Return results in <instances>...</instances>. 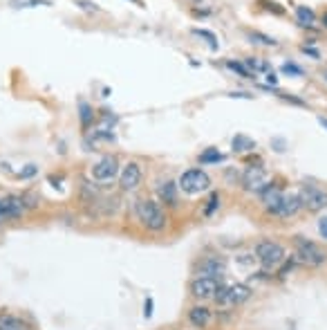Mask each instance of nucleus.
I'll use <instances>...</instances> for the list:
<instances>
[{
    "label": "nucleus",
    "instance_id": "nucleus-40",
    "mask_svg": "<svg viewBox=\"0 0 327 330\" xmlns=\"http://www.w3.org/2000/svg\"><path fill=\"white\" fill-rule=\"evenodd\" d=\"M0 218H3V207H0Z\"/></svg>",
    "mask_w": 327,
    "mask_h": 330
},
{
    "label": "nucleus",
    "instance_id": "nucleus-34",
    "mask_svg": "<svg viewBox=\"0 0 327 330\" xmlns=\"http://www.w3.org/2000/svg\"><path fill=\"white\" fill-rule=\"evenodd\" d=\"M143 314H146V317H150V314H152V301L150 299L146 301V310H143Z\"/></svg>",
    "mask_w": 327,
    "mask_h": 330
},
{
    "label": "nucleus",
    "instance_id": "nucleus-23",
    "mask_svg": "<svg viewBox=\"0 0 327 330\" xmlns=\"http://www.w3.org/2000/svg\"><path fill=\"white\" fill-rule=\"evenodd\" d=\"M227 68L233 70V72H238L242 79H253L251 72L247 70V65H244V63H238V61H227Z\"/></svg>",
    "mask_w": 327,
    "mask_h": 330
},
{
    "label": "nucleus",
    "instance_id": "nucleus-30",
    "mask_svg": "<svg viewBox=\"0 0 327 330\" xmlns=\"http://www.w3.org/2000/svg\"><path fill=\"white\" fill-rule=\"evenodd\" d=\"M267 83H269V85H273V88L278 85V76L273 74V70H269V72H267Z\"/></svg>",
    "mask_w": 327,
    "mask_h": 330
},
{
    "label": "nucleus",
    "instance_id": "nucleus-1",
    "mask_svg": "<svg viewBox=\"0 0 327 330\" xmlns=\"http://www.w3.org/2000/svg\"><path fill=\"white\" fill-rule=\"evenodd\" d=\"M294 261L302 263L307 267H320L327 263V252L318 243L309 241V238L296 236L294 238Z\"/></svg>",
    "mask_w": 327,
    "mask_h": 330
},
{
    "label": "nucleus",
    "instance_id": "nucleus-27",
    "mask_svg": "<svg viewBox=\"0 0 327 330\" xmlns=\"http://www.w3.org/2000/svg\"><path fill=\"white\" fill-rule=\"evenodd\" d=\"M280 70L285 74H291V76H302V68H298L296 63H282Z\"/></svg>",
    "mask_w": 327,
    "mask_h": 330
},
{
    "label": "nucleus",
    "instance_id": "nucleus-26",
    "mask_svg": "<svg viewBox=\"0 0 327 330\" xmlns=\"http://www.w3.org/2000/svg\"><path fill=\"white\" fill-rule=\"evenodd\" d=\"M251 41H258V43H262V45H276V38H271V36H264L260 34V32H253L251 34Z\"/></svg>",
    "mask_w": 327,
    "mask_h": 330
},
{
    "label": "nucleus",
    "instance_id": "nucleus-14",
    "mask_svg": "<svg viewBox=\"0 0 327 330\" xmlns=\"http://www.w3.org/2000/svg\"><path fill=\"white\" fill-rule=\"evenodd\" d=\"M211 319H213V314H211V310L206 305H193L189 310V321L195 328H206L211 323Z\"/></svg>",
    "mask_w": 327,
    "mask_h": 330
},
{
    "label": "nucleus",
    "instance_id": "nucleus-8",
    "mask_svg": "<svg viewBox=\"0 0 327 330\" xmlns=\"http://www.w3.org/2000/svg\"><path fill=\"white\" fill-rule=\"evenodd\" d=\"M269 184V175H267V171H264V166H247L244 169V173H242V186L247 191H260L264 189V186Z\"/></svg>",
    "mask_w": 327,
    "mask_h": 330
},
{
    "label": "nucleus",
    "instance_id": "nucleus-7",
    "mask_svg": "<svg viewBox=\"0 0 327 330\" xmlns=\"http://www.w3.org/2000/svg\"><path fill=\"white\" fill-rule=\"evenodd\" d=\"M227 274V261L224 256H218V254H211V256H204L197 265V276H209V279H222Z\"/></svg>",
    "mask_w": 327,
    "mask_h": 330
},
{
    "label": "nucleus",
    "instance_id": "nucleus-39",
    "mask_svg": "<svg viewBox=\"0 0 327 330\" xmlns=\"http://www.w3.org/2000/svg\"><path fill=\"white\" fill-rule=\"evenodd\" d=\"M320 223H323V225H327V218H323V220H320Z\"/></svg>",
    "mask_w": 327,
    "mask_h": 330
},
{
    "label": "nucleus",
    "instance_id": "nucleus-12",
    "mask_svg": "<svg viewBox=\"0 0 327 330\" xmlns=\"http://www.w3.org/2000/svg\"><path fill=\"white\" fill-rule=\"evenodd\" d=\"M139 182H141V169H139L137 162H128L121 171V178H119V184H121L123 191H132L137 189Z\"/></svg>",
    "mask_w": 327,
    "mask_h": 330
},
{
    "label": "nucleus",
    "instance_id": "nucleus-18",
    "mask_svg": "<svg viewBox=\"0 0 327 330\" xmlns=\"http://www.w3.org/2000/svg\"><path fill=\"white\" fill-rule=\"evenodd\" d=\"M231 144H233V151L235 153H247V151H253V148H256V140H251V137H247V135H242V133H240V135L233 137V142H231Z\"/></svg>",
    "mask_w": 327,
    "mask_h": 330
},
{
    "label": "nucleus",
    "instance_id": "nucleus-6",
    "mask_svg": "<svg viewBox=\"0 0 327 330\" xmlns=\"http://www.w3.org/2000/svg\"><path fill=\"white\" fill-rule=\"evenodd\" d=\"M298 198H300L302 207L307 209V211H323L327 209V191L325 189H318V186L309 184V186H302L300 193H298Z\"/></svg>",
    "mask_w": 327,
    "mask_h": 330
},
{
    "label": "nucleus",
    "instance_id": "nucleus-33",
    "mask_svg": "<svg viewBox=\"0 0 327 330\" xmlns=\"http://www.w3.org/2000/svg\"><path fill=\"white\" fill-rule=\"evenodd\" d=\"M302 52H305V54H309V56H314V59H318V56H320V54H318V52H316V50H314V47H307V45H305V47H302Z\"/></svg>",
    "mask_w": 327,
    "mask_h": 330
},
{
    "label": "nucleus",
    "instance_id": "nucleus-13",
    "mask_svg": "<svg viewBox=\"0 0 327 330\" xmlns=\"http://www.w3.org/2000/svg\"><path fill=\"white\" fill-rule=\"evenodd\" d=\"M300 209H302L300 198H298L296 193H289V195L285 193V198H282V202H280V207H278L276 216L278 218H291V216H296Z\"/></svg>",
    "mask_w": 327,
    "mask_h": 330
},
{
    "label": "nucleus",
    "instance_id": "nucleus-29",
    "mask_svg": "<svg viewBox=\"0 0 327 330\" xmlns=\"http://www.w3.org/2000/svg\"><path fill=\"white\" fill-rule=\"evenodd\" d=\"M262 5L269 9V12L278 14V16H282V14H285V9H282V7H278V3H269V0H262Z\"/></svg>",
    "mask_w": 327,
    "mask_h": 330
},
{
    "label": "nucleus",
    "instance_id": "nucleus-10",
    "mask_svg": "<svg viewBox=\"0 0 327 330\" xmlns=\"http://www.w3.org/2000/svg\"><path fill=\"white\" fill-rule=\"evenodd\" d=\"M117 173H119V162H117V157L114 155L101 157L97 164L92 166V178L99 180V182H110Z\"/></svg>",
    "mask_w": 327,
    "mask_h": 330
},
{
    "label": "nucleus",
    "instance_id": "nucleus-4",
    "mask_svg": "<svg viewBox=\"0 0 327 330\" xmlns=\"http://www.w3.org/2000/svg\"><path fill=\"white\" fill-rule=\"evenodd\" d=\"M137 216L150 232H161L166 227V213H164L159 202H155V200H139Z\"/></svg>",
    "mask_w": 327,
    "mask_h": 330
},
{
    "label": "nucleus",
    "instance_id": "nucleus-38",
    "mask_svg": "<svg viewBox=\"0 0 327 330\" xmlns=\"http://www.w3.org/2000/svg\"><path fill=\"white\" fill-rule=\"evenodd\" d=\"M132 3H134V5H139V7H143V3H141V0H132Z\"/></svg>",
    "mask_w": 327,
    "mask_h": 330
},
{
    "label": "nucleus",
    "instance_id": "nucleus-31",
    "mask_svg": "<svg viewBox=\"0 0 327 330\" xmlns=\"http://www.w3.org/2000/svg\"><path fill=\"white\" fill-rule=\"evenodd\" d=\"M81 7H83V9H92V12H99V7H97V5H94V3H85V0H81Z\"/></svg>",
    "mask_w": 327,
    "mask_h": 330
},
{
    "label": "nucleus",
    "instance_id": "nucleus-11",
    "mask_svg": "<svg viewBox=\"0 0 327 330\" xmlns=\"http://www.w3.org/2000/svg\"><path fill=\"white\" fill-rule=\"evenodd\" d=\"M260 198H262V204L264 209H267V213H271V216H276L278 207H280L282 198H285V193H282L280 186L276 184H267L264 189L260 191Z\"/></svg>",
    "mask_w": 327,
    "mask_h": 330
},
{
    "label": "nucleus",
    "instance_id": "nucleus-5",
    "mask_svg": "<svg viewBox=\"0 0 327 330\" xmlns=\"http://www.w3.org/2000/svg\"><path fill=\"white\" fill-rule=\"evenodd\" d=\"M177 186H180L184 193L195 195V193H202V191L209 189V186H211V178L206 175V171H202V169H189V171H184V173H182V178H180V182H177Z\"/></svg>",
    "mask_w": 327,
    "mask_h": 330
},
{
    "label": "nucleus",
    "instance_id": "nucleus-28",
    "mask_svg": "<svg viewBox=\"0 0 327 330\" xmlns=\"http://www.w3.org/2000/svg\"><path fill=\"white\" fill-rule=\"evenodd\" d=\"M36 171H38V166H34V164H27L25 169H23L21 173H18V178H23V180H25V178H32V175H36Z\"/></svg>",
    "mask_w": 327,
    "mask_h": 330
},
{
    "label": "nucleus",
    "instance_id": "nucleus-15",
    "mask_svg": "<svg viewBox=\"0 0 327 330\" xmlns=\"http://www.w3.org/2000/svg\"><path fill=\"white\" fill-rule=\"evenodd\" d=\"M0 207H3V218H18L25 211L23 198H5L0 200Z\"/></svg>",
    "mask_w": 327,
    "mask_h": 330
},
{
    "label": "nucleus",
    "instance_id": "nucleus-20",
    "mask_svg": "<svg viewBox=\"0 0 327 330\" xmlns=\"http://www.w3.org/2000/svg\"><path fill=\"white\" fill-rule=\"evenodd\" d=\"M224 155L218 151V148H206L204 153H200V164H218L222 162Z\"/></svg>",
    "mask_w": 327,
    "mask_h": 330
},
{
    "label": "nucleus",
    "instance_id": "nucleus-19",
    "mask_svg": "<svg viewBox=\"0 0 327 330\" xmlns=\"http://www.w3.org/2000/svg\"><path fill=\"white\" fill-rule=\"evenodd\" d=\"M296 18H298V23H300V25L309 27V25H314L316 14H314V9L305 7V5H298V7H296Z\"/></svg>",
    "mask_w": 327,
    "mask_h": 330
},
{
    "label": "nucleus",
    "instance_id": "nucleus-3",
    "mask_svg": "<svg viewBox=\"0 0 327 330\" xmlns=\"http://www.w3.org/2000/svg\"><path fill=\"white\" fill-rule=\"evenodd\" d=\"M256 258L264 270H276L278 265L285 263L287 252H285V247L276 241H260L256 245Z\"/></svg>",
    "mask_w": 327,
    "mask_h": 330
},
{
    "label": "nucleus",
    "instance_id": "nucleus-24",
    "mask_svg": "<svg viewBox=\"0 0 327 330\" xmlns=\"http://www.w3.org/2000/svg\"><path fill=\"white\" fill-rule=\"evenodd\" d=\"M215 209H220V193H218V191H215V193H211L209 204H206V209H204V216H213Z\"/></svg>",
    "mask_w": 327,
    "mask_h": 330
},
{
    "label": "nucleus",
    "instance_id": "nucleus-9",
    "mask_svg": "<svg viewBox=\"0 0 327 330\" xmlns=\"http://www.w3.org/2000/svg\"><path fill=\"white\" fill-rule=\"evenodd\" d=\"M218 290H220V281L218 279H209V276H195V279L191 281V294H193L197 301L213 299Z\"/></svg>",
    "mask_w": 327,
    "mask_h": 330
},
{
    "label": "nucleus",
    "instance_id": "nucleus-17",
    "mask_svg": "<svg viewBox=\"0 0 327 330\" xmlns=\"http://www.w3.org/2000/svg\"><path fill=\"white\" fill-rule=\"evenodd\" d=\"M159 198H161L166 204L175 207V204H177V184H175V182H164V184L159 186Z\"/></svg>",
    "mask_w": 327,
    "mask_h": 330
},
{
    "label": "nucleus",
    "instance_id": "nucleus-35",
    "mask_svg": "<svg viewBox=\"0 0 327 330\" xmlns=\"http://www.w3.org/2000/svg\"><path fill=\"white\" fill-rule=\"evenodd\" d=\"M318 124H320L323 128H327V117H318Z\"/></svg>",
    "mask_w": 327,
    "mask_h": 330
},
{
    "label": "nucleus",
    "instance_id": "nucleus-21",
    "mask_svg": "<svg viewBox=\"0 0 327 330\" xmlns=\"http://www.w3.org/2000/svg\"><path fill=\"white\" fill-rule=\"evenodd\" d=\"M244 65H247L249 72L253 70V74L256 72H269V70H271L267 61H262V59H244Z\"/></svg>",
    "mask_w": 327,
    "mask_h": 330
},
{
    "label": "nucleus",
    "instance_id": "nucleus-37",
    "mask_svg": "<svg viewBox=\"0 0 327 330\" xmlns=\"http://www.w3.org/2000/svg\"><path fill=\"white\" fill-rule=\"evenodd\" d=\"M323 25H325V27H327V12H325V14H323Z\"/></svg>",
    "mask_w": 327,
    "mask_h": 330
},
{
    "label": "nucleus",
    "instance_id": "nucleus-41",
    "mask_svg": "<svg viewBox=\"0 0 327 330\" xmlns=\"http://www.w3.org/2000/svg\"><path fill=\"white\" fill-rule=\"evenodd\" d=\"M325 79H327V74H325Z\"/></svg>",
    "mask_w": 327,
    "mask_h": 330
},
{
    "label": "nucleus",
    "instance_id": "nucleus-32",
    "mask_svg": "<svg viewBox=\"0 0 327 330\" xmlns=\"http://www.w3.org/2000/svg\"><path fill=\"white\" fill-rule=\"evenodd\" d=\"M229 97H238V99H253V94H249V92H231Z\"/></svg>",
    "mask_w": 327,
    "mask_h": 330
},
{
    "label": "nucleus",
    "instance_id": "nucleus-2",
    "mask_svg": "<svg viewBox=\"0 0 327 330\" xmlns=\"http://www.w3.org/2000/svg\"><path fill=\"white\" fill-rule=\"evenodd\" d=\"M215 303L220 308H235L242 305L251 299V288L244 283H231V285H220V290L215 292Z\"/></svg>",
    "mask_w": 327,
    "mask_h": 330
},
{
    "label": "nucleus",
    "instance_id": "nucleus-25",
    "mask_svg": "<svg viewBox=\"0 0 327 330\" xmlns=\"http://www.w3.org/2000/svg\"><path fill=\"white\" fill-rule=\"evenodd\" d=\"M79 110H81V124H83V126H90V122H92V108H90L85 101H81Z\"/></svg>",
    "mask_w": 327,
    "mask_h": 330
},
{
    "label": "nucleus",
    "instance_id": "nucleus-16",
    "mask_svg": "<svg viewBox=\"0 0 327 330\" xmlns=\"http://www.w3.org/2000/svg\"><path fill=\"white\" fill-rule=\"evenodd\" d=\"M0 330H32V328L16 314L0 312Z\"/></svg>",
    "mask_w": 327,
    "mask_h": 330
},
{
    "label": "nucleus",
    "instance_id": "nucleus-36",
    "mask_svg": "<svg viewBox=\"0 0 327 330\" xmlns=\"http://www.w3.org/2000/svg\"><path fill=\"white\" fill-rule=\"evenodd\" d=\"M320 234H323V236H327V225H323V223H320Z\"/></svg>",
    "mask_w": 327,
    "mask_h": 330
},
{
    "label": "nucleus",
    "instance_id": "nucleus-22",
    "mask_svg": "<svg viewBox=\"0 0 327 330\" xmlns=\"http://www.w3.org/2000/svg\"><path fill=\"white\" fill-rule=\"evenodd\" d=\"M193 34L204 38V41L209 43V47H211V50H218V38H215L213 32H209V30H200V27H195V30H193Z\"/></svg>",
    "mask_w": 327,
    "mask_h": 330
}]
</instances>
